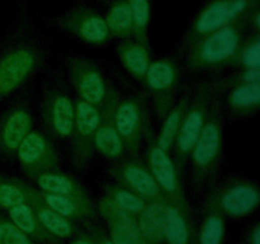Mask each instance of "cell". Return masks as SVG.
<instances>
[{"mask_svg": "<svg viewBox=\"0 0 260 244\" xmlns=\"http://www.w3.org/2000/svg\"><path fill=\"white\" fill-rule=\"evenodd\" d=\"M48 47L27 15L0 42V103L28 85L45 69Z\"/></svg>", "mask_w": 260, "mask_h": 244, "instance_id": "1", "label": "cell"}, {"mask_svg": "<svg viewBox=\"0 0 260 244\" xmlns=\"http://www.w3.org/2000/svg\"><path fill=\"white\" fill-rule=\"evenodd\" d=\"M248 18L198 38L182 51L190 71H213L231 66L236 52L249 35Z\"/></svg>", "mask_w": 260, "mask_h": 244, "instance_id": "2", "label": "cell"}, {"mask_svg": "<svg viewBox=\"0 0 260 244\" xmlns=\"http://www.w3.org/2000/svg\"><path fill=\"white\" fill-rule=\"evenodd\" d=\"M223 107L215 93L206 124L193 145L188 160L192 168V186L196 192L210 187L220 169L223 154Z\"/></svg>", "mask_w": 260, "mask_h": 244, "instance_id": "3", "label": "cell"}, {"mask_svg": "<svg viewBox=\"0 0 260 244\" xmlns=\"http://www.w3.org/2000/svg\"><path fill=\"white\" fill-rule=\"evenodd\" d=\"M75 117V102L69 94L66 78L60 69L48 74L41 90V121L51 137L69 140Z\"/></svg>", "mask_w": 260, "mask_h": 244, "instance_id": "4", "label": "cell"}, {"mask_svg": "<svg viewBox=\"0 0 260 244\" xmlns=\"http://www.w3.org/2000/svg\"><path fill=\"white\" fill-rule=\"evenodd\" d=\"M260 8V0H206L183 36L179 52L198 38L248 18Z\"/></svg>", "mask_w": 260, "mask_h": 244, "instance_id": "5", "label": "cell"}, {"mask_svg": "<svg viewBox=\"0 0 260 244\" xmlns=\"http://www.w3.org/2000/svg\"><path fill=\"white\" fill-rule=\"evenodd\" d=\"M260 203L259 185L246 177H228L208 187L205 205L220 211L226 219L251 215Z\"/></svg>", "mask_w": 260, "mask_h": 244, "instance_id": "6", "label": "cell"}, {"mask_svg": "<svg viewBox=\"0 0 260 244\" xmlns=\"http://www.w3.org/2000/svg\"><path fill=\"white\" fill-rule=\"evenodd\" d=\"M212 81L205 80L197 86L194 93L190 96L185 113L183 116L179 131L174 142V160L179 172L184 175L185 165L188 163L190 150L197 141L201 131L206 124L210 113L211 102L215 96Z\"/></svg>", "mask_w": 260, "mask_h": 244, "instance_id": "7", "label": "cell"}, {"mask_svg": "<svg viewBox=\"0 0 260 244\" xmlns=\"http://www.w3.org/2000/svg\"><path fill=\"white\" fill-rule=\"evenodd\" d=\"M0 111V162L15 158L18 146L33 129V108L30 89L23 88Z\"/></svg>", "mask_w": 260, "mask_h": 244, "instance_id": "8", "label": "cell"}, {"mask_svg": "<svg viewBox=\"0 0 260 244\" xmlns=\"http://www.w3.org/2000/svg\"><path fill=\"white\" fill-rule=\"evenodd\" d=\"M47 23L52 28L74 36L91 46L101 47L113 40L103 15L86 4L69 8L65 12L48 18Z\"/></svg>", "mask_w": 260, "mask_h": 244, "instance_id": "9", "label": "cell"}, {"mask_svg": "<svg viewBox=\"0 0 260 244\" xmlns=\"http://www.w3.org/2000/svg\"><path fill=\"white\" fill-rule=\"evenodd\" d=\"M146 137V165L151 172L155 182L159 186L160 192L170 202L175 205L189 207L183 183V174L178 169L174 158L170 152L162 150L155 142V136L150 126L145 131Z\"/></svg>", "mask_w": 260, "mask_h": 244, "instance_id": "10", "label": "cell"}, {"mask_svg": "<svg viewBox=\"0 0 260 244\" xmlns=\"http://www.w3.org/2000/svg\"><path fill=\"white\" fill-rule=\"evenodd\" d=\"M66 78L79 99L101 108L108 94L109 85L103 69L95 60L81 55H68L63 58Z\"/></svg>", "mask_w": 260, "mask_h": 244, "instance_id": "11", "label": "cell"}, {"mask_svg": "<svg viewBox=\"0 0 260 244\" xmlns=\"http://www.w3.org/2000/svg\"><path fill=\"white\" fill-rule=\"evenodd\" d=\"M180 81V66L174 56L151 61L142 85L146 89L157 119H162L177 101Z\"/></svg>", "mask_w": 260, "mask_h": 244, "instance_id": "12", "label": "cell"}, {"mask_svg": "<svg viewBox=\"0 0 260 244\" xmlns=\"http://www.w3.org/2000/svg\"><path fill=\"white\" fill-rule=\"evenodd\" d=\"M114 122L126 152L129 157H139L145 131L149 126L146 94L141 92L126 97L119 96L114 111Z\"/></svg>", "mask_w": 260, "mask_h": 244, "instance_id": "13", "label": "cell"}, {"mask_svg": "<svg viewBox=\"0 0 260 244\" xmlns=\"http://www.w3.org/2000/svg\"><path fill=\"white\" fill-rule=\"evenodd\" d=\"M99 108L78 98L71 131V164L76 172H85L94 155V135L99 122Z\"/></svg>", "mask_w": 260, "mask_h": 244, "instance_id": "14", "label": "cell"}, {"mask_svg": "<svg viewBox=\"0 0 260 244\" xmlns=\"http://www.w3.org/2000/svg\"><path fill=\"white\" fill-rule=\"evenodd\" d=\"M15 158L28 178L61 168L55 144L43 130L32 129L18 146Z\"/></svg>", "mask_w": 260, "mask_h": 244, "instance_id": "15", "label": "cell"}, {"mask_svg": "<svg viewBox=\"0 0 260 244\" xmlns=\"http://www.w3.org/2000/svg\"><path fill=\"white\" fill-rule=\"evenodd\" d=\"M108 172L114 182L128 188L147 202L162 196L146 163L139 159V157L122 158L116 160V163L109 167Z\"/></svg>", "mask_w": 260, "mask_h": 244, "instance_id": "16", "label": "cell"}, {"mask_svg": "<svg viewBox=\"0 0 260 244\" xmlns=\"http://www.w3.org/2000/svg\"><path fill=\"white\" fill-rule=\"evenodd\" d=\"M119 96L118 90L113 85H109L106 101L99 108V122L94 135V150L102 157L112 160H119L126 155L123 141L114 122V111Z\"/></svg>", "mask_w": 260, "mask_h": 244, "instance_id": "17", "label": "cell"}, {"mask_svg": "<svg viewBox=\"0 0 260 244\" xmlns=\"http://www.w3.org/2000/svg\"><path fill=\"white\" fill-rule=\"evenodd\" d=\"M196 228L190 207L165 201L162 212V234L165 244H194Z\"/></svg>", "mask_w": 260, "mask_h": 244, "instance_id": "18", "label": "cell"}, {"mask_svg": "<svg viewBox=\"0 0 260 244\" xmlns=\"http://www.w3.org/2000/svg\"><path fill=\"white\" fill-rule=\"evenodd\" d=\"M28 203L33 207V210H35L36 215H37L38 220L41 221L43 228L48 233L52 234L56 238L61 239L62 241L65 239L74 238V236H76L78 234H80L83 231V228L76 225L75 221L70 220V219L65 218V216L60 215L56 211L47 207L43 203L42 198H41L40 191L36 187H33V186L30 188Z\"/></svg>", "mask_w": 260, "mask_h": 244, "instance_id": "19", "label": "cell"}, {"mask_svg": "<svg viewBox=\"0 0 260 244\" xmlns=\"http://www.w3.org/2000/svg\"><path fill=\"white\" fill-rule=\"evenodd\" d=\"M225 92L222 107H225L231 118H248L259 111L260 83L236 85Z\"/></svg>", "mask_w": 260, "mask_h": 244, "instance_id": "20", "label": "cell"}, {"mask_svg": "<svg viewBox=\"0 0 260 244\" xmlns=\"http://www.w3.org/2000/svg\"><path fill=\"white\" fill-rule=\"evenodd\" d=\"M116 52L123 68L139 83L144 84L145 75L152 61L150 45H144L135 38H128L119 41Z\"/></svg>", "mask_w": 260, "mask_h": 244, "instance_id": "21", "label": "cell"}, {"mask_svg": "<svg viewBox=\"0 0 260 244\" xmlns=\"http://www.w3.org/2000/svg\"><path fill=\"white\" fill-rule=\"evenodd\" d=\"M7 218L27 236L38 244H62V240L48 233L38 220L35 210L28 202L19 203L7 210Z\"/></svg>", "mask_w": 260, "mask_h": 244, "instance_id": "22", "label": "cell"}, {"mask_svg": "<svg viewBox=\"0 0 260 244\" xmlns=\"http://www.w3.org/2000/svg\"><path fill=\"white\" fill-rule=\"evenodd\" d=\"M43 203L51 210L56 211L60 215L75 221L91 220L96 216L95 205L90 198H80L66 195H53V193L41 192Z\"/></svg>", "mask_w": 260, "mask_h": 244, "instance_id": "23", "label": "cell"}, {"mask_svg": "<svg viewBox=\"0 0 260 244\" xmlns=\"http://www.w3.org/2000/svg\"><path fill=\"white\" fill-rule=\"evenodd\" d=\"M30 179L36 183L37 190L41 192L53 193V195H66L80 198H90L88 192L79 180L66 173L58 170L41 173Z\"/></svg>", "mask_w": 260, "mask_h": 244, "instance_id": "24", "label": "cell"}, {"mask_svg": "<svg viewBox=\"0 0 260 244\" xmlns=\"http://www.w3.org/2000/svg\"><path fill=\"white\" fill-rule=\"evenodd\" d=\"M167 198L161 196L149 201L144 210L136 216L137 226L141 235L151 244H165L162 234V212Z\"/></svg>", "mask_w": 260, "mask_h": 244, "instance_id": "25", "label": "cell"}, {"mask_svg": "<svg viewBox=\"0 0 260 244\" xmlns=\"http://www.w3.org/2000/svg\"><path fill=\"white\" fill-rule=\"evenodd\" d=\"M190 96H192L190 90L185 92L178 101H175L169 112L161 119V127H160L157 136H155V142L165 151L170 152V150L174 146L175 137L179 131L180 124H182L183 116H184L188 103H189Z\"/></svg>", "mask_w": 260, "mask_h": 244, "instance_id": "26", "label": "cell"}, {"mask_svg": "<svg viewBox=\"0 0 260 244\" xmlns=\"http://www.w3.org/2000/svg\"><path fill=\"white\" fill-rule=\"evenodd\" d=\"M226 235V218L211 206L205 205L200 228L196 230L194 244H223Z\"/></svg>", "mask_w": 260, "mask_h": 244, "instance_id": "27", "label": "cell"}, {"mask_svg": "<svg viewBox=\"0 0 260 244\" xmlns=\"http://www.w3.org/2000/svg\"><path fill=\"white\" fill-rule=\"evenodd\" d=\"M104 20L112 38H117L119 41L134 38V27H132L128 0H114L109 5Z\"/></svg>", "mask_w": 260, "mask_h": 244, "instance_id": "28", "label": "cell"}, {"mask_svg": "<svg viewBox=\"0 0 260 244\" xmlns=\"http://www.w3.org/2000/svg\"><path fill=\"white\" fill-rule=\"evenodd\" d=\"M103 196L112 203H114L117 207L135 216L139 215L147 203L146 200L116 182L103 185Z\"/></svg>", "mask_w": 260, "mask_h": 244, "instance_id": "29", "label": "cell"}, {"mask_svg": "<svg viewBox=\"0 0 260 244\" xmlns=\"http://www.w3.org/2000/svg\"><path fill=\"white\" fill-rule=\"evenodd\" d=\"M32 186L24 180L0 174V208L9 210L13 206L28 202Z\"/></svg>", "mask_w": 260, "mask_h": 244, "instance_id": "30", "label": "cell"}, {"mask_svg": "<svg viewBox=\"0 0 260 244\" xmlns=\"http://www.w3.org/2000/svg\"><path fill=\"white\" fill-rule=\"evenodd\" d=\"M131 9L134 38L144 45L149 42V25L151 19V3L150 0H128Z\"/></svg>", "mask_w": 260, "mask_h": 244, "instance_id": "31", "label": "cell"}, {"mask_svg": "<svg viewBox=\"0 0 260 244\" xmlns=\"http://www.w3.org/2000/svg\"><path fill=\"white\" fill-rule=\"evenodd\" d=\"M95 211L96 215H99L106 221L108 228H132V226H137L136 216L117 207L114 203L107 200L104 196L99 198L98 203L95 206Z\"/></svg>", "mask_w": 260, "mask_h": 244, "instance_id": "32", "label": "cell"}, {"mask_svg": "<svg viewBox=\"0 0 260 244\" xmlns=\"http://www.w3.org/2000/svg\"><path fill=\"white\" fill-rule=\"evenodd\" d=\"M231 66L238 69L260 68V35L249 33L236 52Z\"/></svg>", "mask_w": 260, "mask_h": 244, "instance_id": "33", "label": "cell"}, {"mask_svg": "<svg viewBox=\"0 0 260 244\" xmlns=\"http://www.w3.org/2000/svg\"><path fill=\"white\" fill-rule=\"evenodd\" d=\"M260 83V68L253 69H238V71L226 75L223 78L212 81V86L216 93L221 94L222 92L243 84Z\"/></svg>", "mask_w": 260, "mask_h": 244, "instance_id": "34", "label": "cell"}, {"mask_svg": "<svg viewBox=\"0 0 260 244\" xmlns=\"http://www.w3.org/2000/svg\"><path fill=\"white\" fill-rule=\"evenodd\" d=\"M0 244H38L0 214Z\"/></svg>", "mask_w": 260, "mask_h": 244, "instance_id": "35", "label": "cell"}, {"mask_svg": "<svg viewBox=\"0 0 260 244\" xmlns=\"http://www.w3.org/2000/svg\"><path fill=\"white\" fill-rule=\"evenodd\" d=\"M107 233L117 244H151L141 235L139 226H132V228H108Z\"/></svg>", "mask_w": 260, "mask_h": 244, "instance_id": "36", "label": "cell"}, {"mask_svg": "<svg viewBox=\"0 0 260 244\" xmlns=\"http://www.w3.org/2000/svg\"><path fill=\"white\" fill-rule=\"evenodd\" d=\"M81 223L84 224L83 229L85 230V233L88 234L91 239H93L94 243L95 244H117L116 241H114L113 239L108 235V233H107L106 230H103L101 226L90 223L89 220L81 221Z\"/></svg>", "mask_w": 260, "mask_h": 244, "instance_id": "37", "label": "cell"}, {"mask_svg": "<svg viewBox=\"0 0 260 244\" xmlns=\"http://www.w3.org/2000/svg\"><path fill=\"white\" fill-rule=\"evenodd\" d=\"M245 244H260V225L259 221H254L246 230L245 236L243 238Z\"/></svg>", "mask_w": 260, "mask_h": 244, "instance_id": "38", "label": "cell"}, {"mask_svg": "<svg viewBox=\"0 0 260 244\" xmlns=\"http://www.w3.org/2000/svg\"><path fill=\"white\" fill-rule=\"evenodd\" d=\"M69 244H95V243H94L93 239H91L83 229V231H81L80 234H78V235L70 239Z\"/></svg>", "mask_w": 260, "mask_h": 244, "instance_id": "39", "label": "cell"}, {"mask_svg": "<svg viewBox=\"0 0 260 244\" xmlns=\"http://www.w3.org/2000/svg\"><path fill=\"white\" fill-rule=\"evenodd\" d=\"M238 244H245V241H244V240H243V239H241V240H240V241H239V243H238Z\"/></svg>", "mask_w": 260, "mask_h": 244, "instance_id": "40", "label": "cell"}, {"mask_svg": "<svg viewBox=\"0 0 260 244\" xmlns=\"http://www.w3.org/2000/svg\"><path fill=\"white\" fill-rule=\"evenodd\" d=\"M103 2H107V0H103Z\"/></svg>", "mask_w": 260, "mask_h": 244, "instance_id": "41", "label": "cell"}]
</instances>
